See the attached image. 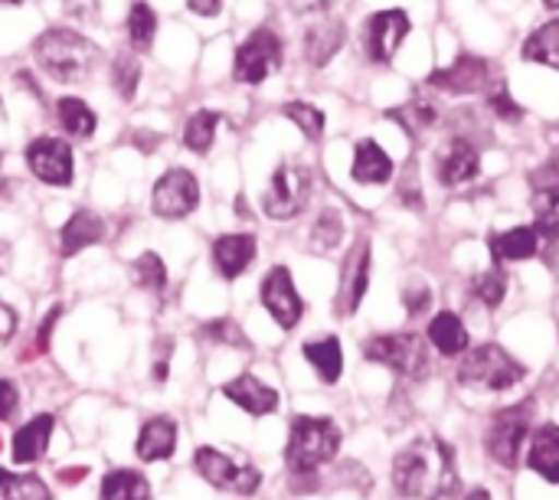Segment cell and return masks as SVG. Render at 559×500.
Returning <instances> with one entry per match:
<instances>
[{"mask_svg":"<svg viewBox=\"0 0 559 500\" xmlns=\"http://www.w3.org/2000/svg\"><path fill=\"white\" fill-rule=\"evenodd\" d=\"M3 485H7V475L0 472V491H3Z\"/></svg>","mask_w":559,"mask_h":500,"instance_id":"db71d44e","label":"cell"},{"mask_svg":"<svg viewBox=\"0 0 559 500\" xmlns=\"http://www.w3.org/2000/svg\"><path fill=\"white\" fill-rule=\"evenodd\" d=\"M223 396L249 416H272L282 403L278 393L252 373H239L236 380L223 383Z\"/></svg>","mask_w":559,"mask_h":500,"instance_id":"e0dca14e","label":"cell"},{"mask_svg":"<svg viewBox=\"0 0 559 500\" xmlns=\"http://www.w3.org/2000/svg\"><path fill=\"white\" fill-rule=\"evenodd\" d=\"M370 265H373L370 239H357L354 249L344 259V269H341V288H337V311L341 314H357L360 311V305L367 298V288H370Z\"/></svg>","mask_w":559,"mask_h":500,"instance_id":"5bb4252c","label":"cell"},{"mask_svg":"<svg viewBox=\"0 0 559 500\" xmlns=\"http://www.w3.org/2000/svg\"><path fill=\"white\" fill-rule=\"evenodd\" d=\"M485 105L501 118V121H524V108L514 102V95H511V88H508V82H495V85H488L485 88Z\"/></svg>","mask_w":559,"mask_h":500,"instance_id":"ab89813d","label":"cell"},{"mask_svg":"<svg viewBox=\"0 0 559 500\" xmlns=\"http://www.w3.org/2000/svg\"><path fill=\"white\" fill-rule=\"evenodd\" d=\"M177 449V426L174 419L167 416H154L141 426V436H138V459L141 462H167Z\"/></svg>","mask_w":559,"mask_h":500,"instance_id":"603a6c76","label":"cell"},{"mask_svg":"<svg viewBox=\"0 0 559 500\" xmlns=\"http://www.w3.org/2000/svg\"><path fill=\"white\" fill-rule=\"evenodd\" d=\"M282 111H285L288 121H295V124L301 128V134H305L308 141H318V138L324 134V111H321V108H314V105H308V102H288Z\"/></svg>","mask_w":559,"mask_h":500,"instance_id":"74e56055","label":"cell"},{"mask_svg":"<svg viewBox=\"0 0 559 500\" xmlns=\"http://www.w3.org/2000/svg\"><path fill=\"white\" fill-rule=\"evenodd\" d=\"M341 442H344V436L334 419L295 416L292 432H288L285 465L295 478H308L318 468H324L328 462H334V455L341 452Z\"/></svg>","mask_w":559,"mask_h":500,"instance_id":"3957f363","label":"cell"},{"mask_svg":"<svg viewBox=\"0 0 559 500\" xmlns=\"http://www.w3.org/2000/svg\"><path fill=\"white\" fill-rule=\"evenodd\" d=\"M131 275H134V285L144 291H164V285H167V265L157 252L138 255L131 265Z\"/></svg>","mask_w":559,"mask_h":500,"instance_id":"8d00e7d4","label":"cell"},{"mask_svg":"<svg viewBox=\"0 0 559 500\" xmlns=\"http://www.w3.org/2000/svg\"><path fill=\"white\" fill-rule=\"evenodd\" d=\"M0 193H3V154H0Z\"/></svg>","mask_w":559,"mask_h":500,"instance_id":"f5cc1de1","label":"cell"},{"mask_svg":"<svg viewBox=\"0 0 559 500\" xmlns=\"http://www.w3.org/2000/svg\"><path fill=\"white\" fill-rule=\"evenodd\" d=\"M531 206H534V229H537L544 239L557 242L559 239V183H554V187H540V190L534 193Z\"/></svg>","mask_w":559,"mask_h":500,"instance_id":"d6a6232c","label":"cell"},{"mask_svg":"<svg viewBox=\"0 0 559 500\" xmlns=\"http://www.w3.org/2000/svg\"><path fill=\"white\" fill-rule=\"evenodd\" d=\"M413 29V20L406 10L400 7H390V10H377L367 26H364V46H367V56L377 62V66H390L400 52V46L406 43Z\"/></svg>","mask_w":559,"mask_h":500,"instance_id":"8fae6325","label":"cell"},{"mask_svg":"<svg viewBox=\"0 0 559 500\" xmlns=\"http://www.w3.org/2000/svg\"><path fill=\"white\" fill-rule=\"evenodd\" d=\"M20 413V393L10 380H0V422H10Z\"/></svg>","mask_w":559,"mask_h":500,"instance_id":"f6af8a7d","label":"cell"},{"mask_svg":"<svg viewBox=\"0 0 559 500\" xmlns=\"http://www.w3.org/2000/svg\"><path fill=\"white\" fill-rule=\"evenodd\" d=\"M462 500H491V491L488 488H472Z\"/></svg>","mask_w":559,"mask_h":500,"instance_id":"f907efd6","label":"cell"},{"mask_svg":"<svg viewBox=\"0 0 559 500\" xmlns=\"http://www.w3.org/2000/svg\"><path fill=\"white\" fill-rule=\"evenodd\" d=\"M534 419H537L534 400H524V403H514V406L495 413V419L485 432V449L501 468L514 472L521 465L524 445L534 432Z\"/></svg>","mask_w":559,"mask_h":500,"instance_id":"5b68a950","label":"cell"},{"mask_svg":"<svg viewBox=\"0 0 559 500\" xmlns=\"http://www.w3.org/2000/svg\"><path fill=\"white\" fill-rule=\"evenodd\" d=\"M429 341L442 357H462L468 350V344H472L468 328L455 311H439L429 321Z\"/></svg>","mask_w":559,"mask_h":500,"instance_id":"484cf974","label":"cell"},{"mask_svg":"<svg viewBox=\"0 0 559 500\" xmlns=\"http://www.w3.org/2000/svg\"><path fill=\"white\" fill-rule=\"evenodd\" d=\"M344 43H347V26H344V20H337V16H324V20H318L314 26H308V33H305V56H308V62L311 66H328L341 49H344Z\"/></svg>","mask_w":559,"mask_h":500,"instance_id":"ac0fdd59","label":"cell"},{"mask_svg":"<svg viewBox=\"0 0 559 500\" xmlns=\"http://www.w3.org/2000/svg\"><path fill=\"white\" fill-rule=\"evenodd\" d=\"M102 500H151V485L141 472H131V468H118L111 475H105L102 481Z\"/></svg>","mask_w":559,"mask_h":500,"instance_id":"f1b7e54d","label":"cell"},{"mask_svg":"<svg viewBox=\"0 0 559 500\" xmlns=\"http://www.w3.org/2000/svg\"><path fill=\"white\" fill-rule=\"evenodd\" d=\"M393 157L370 138L357 141V151H354V164H350V177L364 187H380V183H390L393 180Z\"/></svg>","mask_w":559,"mask_h":500,"instance_id":"ffe728a7","label":"cell"},{"mask_svg":"<svg viewBox=\"0 0 559 500\" xmlns=\"http://www.w3.org/2000/svg\"><path fill=\"white\" fill-rule=\"evenodd\" d=\"M56 318H59V308H52V311H49V314L43 318V331H39V347H46V341H49V331H52Z\"/></svg>","mask_w":559,"mask_h":500,"instance_id":"681fc988","label":"cell"},{"mask_svg":"<svg viewBox=\"0 0 559 500\" xmlns=\"http://www.w3.org/2000/svg\"><path fill=\"white\" fill-rule=\"evenodd\" d=\"M278 66H282V39L272 29H255L233 56V79L246 85H259Z\"/></svg>","mask_w":559,"mask_h":500,"instance_id":"9c48e42d","label":"cell"},{"mask_svg":"<svg viewBox=\"0 0 559 500\" xmlns=\"http://www.w3.org/2000/svg\"><path fill=\"white\" fill-rule=\"evenodd\" d=\"M213 262L223 278H239L255 262V236L229 233L213 242Z\"/></svg>","mask_w":559,"mask_h":500,"instance_id":"d6986e66","label":"cell"},{"mask_svg":"<svg viewBox=\"0 0 559 500\" xmlns=\"http://www.w3.org/2000/svg\"><path fill=\"white\" fill-rule=\"evenodd\" d=\"M3 500H52V495L36 475H20V478H7Z\"/></svg>","mask_w":559,"mask_h":500,"instance_id":"60d3db41","label":"cell"},{"mask_svg":"<svg viewBox=\"0 0 559 500\" xmlns=\"http://www.w3.org/2000/svg\"><path fill=\"white\" fill-rule=\"evenodd\" d=\"M138 82H141V62H138V56L118 52L115 62H111V85H115V92L124 102H131L138 95Z\"/></svg>","mask_w":559,"mask_h":500,"instance_id":"d590c367","label":"cell"},{"mask_svg":"<svg viewBox=\"0 0 559 500\" xmlns=\"http://www.w3.org/2000/svg\"><path fill=\"white\" fill-rule=\"evenodd\" d=\"M223 115L219 111H210V108H200L187 118L183 124V144L193 151V154H206L216 141V128H219Z\"/></svg>","mask_w":559,"mask_h":500,"instance_id":"1f68e13d","label":"cell"},{"mask_svg":"<svg viewBox=\"0 0 559 500\" xmlns=\"http://www.w3.org/2000/svg\"><path fill=\"white\" fill-rule=\"evenodd\" d=\"M524 59L534 62V66H547V69L559 72V16L540 23V26L527 36V43H524Z\"/></svg>","mask_w":559,"mask_h":500,"instance_id":"83f0119b","label":"cell"},{"mask_svg":"<svg viewBox=\"0 0 559 500\" xmlns=\"http://www.w3.org/2000/svg\"><path fill=\"white\" fill-rule=\"evenodd\" d=\"M396 193H400V203H403V206H409V210H423V206H426V197H423V183H419V167H416V160H409V164L403 167V177H400Z\"/></svg>","mask_w":559,"mask_h":500,"instance_id":"b9f144b4","label":"cell"},{"mask_svg":"<svg viewBox=\"0 0 559 500\" xmlns=\"http://www.w3.org/2000/svg\"><path fill=\"white\" fill-rule=\"evenodd\" d=\"M292 3V10H298V13H318V10H328L334 0H288Z\"/></svg>","mask_w":559,"mask_h":500,"instance_id":"c3c4849f","label":"cell"},{"mask_svg":"<svg viewBox=\"0 0 559 500\" xmlns=\"http://www.w3.org/2000/svg\"><path fill=\"white\" fill-rule=\"evenodd\" d=\"M98 239H105V223H102L95 213L79 210V213H72V216L66 219V226H62V233H59V252L69 259V255H75V252L95 246Z\"/></svg>","mask_w":559,"mask_h":500,"instance_id":"d4e9b609","label":"cell"},{"mask_svg":"<svg viewBox=\"0 0 559 500\" xmlns=\"http://www.w3.org/2000/svg\"><path fill=\"white\" fill-rule=\"evenodd\" d=\"M472 295L485 305V308H501L508 298V272H501L498 265L488 272H478L472 282Z\"/></svg>","mask_w":559,"mask_h":500,"instance_id":"e575fe53","label":"cell"},{"mask_svg":"<svg viewBox=\"0 0 559 500\" xmlns=\"http://www.w3.org/2000/svg\"><path fill=\"white\" fill-rule=\"evenodd\" d=\"M305 360L314 367V373L321 377V383L334 386L344 373V350L337 337H321V341H308L305 347Z\"/></svg>","mask_w":559,"mask_h":500,"instance_id":"4316f807","label":"cell"},{"mask_svg":"<svg viewBox=\"0 0 559 500\" xmlns=\"http://www.w3.org/2000/svg\"><path fill=\"white\" fill-rule=\"evenodd\" d=\"M481 154L468 138H449V144L436 157V174L442 187H465L478 177Z\"/></svg>","mask_w":559,"mask_h":500,"instance_id":"2e32d148","label":"cell"},{"mask_svg":"<svg viewBox=\"0 0 559 500\" xmlns=\"http://www.w3.org/2000/svg\"><path fill=\"white\" fill-rule=\"evenodd\" d=\"M197 203H200V183L183 167L167 170L151 190V213L157 219H167V223H177V219L190 216L197 210Z\"/></svg>","mask_w":559,"mask_h":500,"instance_id":"30bf717a","label":"cell"},{"mask_svg":"<svg viewBox=\"0 0 559 500\" xmlns=\"http://www.w3.org/2000/svg\"><path fill=\"white\" fill-rule=\"evenodd\" d=\"M187 7H190L197 16H216L219 7H223V0H187Z\"/></svg>","mask_w":559,"mask_h":500,"instance_id":"7dc6e473","label":"cell"},{"mask_svg":"<svg viewBox=\"0 0 559 500\" xmlns=\"http://www.w3.org/2000/svg\"><path fill=\"white\" fill-rule=\"evenodd\" d=\"M124 29H128V39H131L134 49H147V46L154 43V33H157V13H154L144 0H138V3L128 10Z\"/></svg>","mask_w":559,"mask_h":500,"instance_id":"836d02e7","label":"cell"},{"mask_svg":"<svg viewBox=\"0 0 559 500\" xmlns=\"http://www.w3.org/2000/svg\"><path fill=\"white\" fill-rule=\"evenodd\" d=\"M193 468L200 472L203 481H210L216 491H229V495H255L259 485H262V472L252 468V465H239L233 462L229 455H223L219 449H197L193 455Z\"/></svg>","mask_w":559,"mask_h":500,"instance_id":"ba28073f","label":"cell"},{"mask_svg":"<svg viewBox=\"0 0 559 500\" xmlns=\"http://www.w3.org/2000/svg\"><path fill=\"white\" fill-rule=\"evenodd\" d=\"M386 118H390V121H400L409 134H426V131L439 121V108H436V102H429V98H413V102H406V105L390 108Z\"/></svg>","mask_w":559,"mask_h":500,"instance_id":"4dcf8cb0","label":"cell"},{"mask_svg":"<svg viewBox=\"0 0 559 500\" xmlns=\"http://www.w3.org/2000/svg\"><path fill=\"white\" fill-rule=\"evenodd\" d=\"M527 465L537 472L547 485H559V426L544 422L540 429L531 432L527 445Z\"/></svg>","mask_w":559,"mask_h":500,"instance_id":"44dd1931","label":"cell"},{"mask_svg":"<svg viewBox=\"0 0 559 500\" xmlns=\"http://www.w3.org/2000/svg\"><path fill=\"white\" fill-rule=\"evenodd\" d=\"M311 187H314V180H311V170H308L305 164H282V167L272 174L269 190L262 193V210H265V216H269V219H278V223L295 219V216L308 206Z\"/></svg>","mask_w":559,"mask_h":500,"instance_id":"8992f818","label":"cell"},{"mask_svg":"<svg viewBox=\"0 0 559 500\" xmlns=\"http://www.w3.org/2000/svg\"><path fill=\"white\" fill-rule=\"evenodd\" d=\"M0 3H10V7H16V3H23V0H0Z\"/></svg>","mask_w":559,"mask_h":500,"instance_id":"11a10c76","label":"cell"},{"mask_svg":"<svg viewBox=\"0 0 559 500\" xmlns=\"http://www.w3.org/2000/svg\"><path fill=\"white\" fill-rule=\"evenodd\" d=\"M403 308L409 318H423L432 308V288L429 285H409L403 291Z\"/></svg>","mask_w":559,"mask_h":500,"instance_id":"ee69618b","label":"cell"},{"mask_svg":"<svg viewBox=\"0 0 559 500\" xmlns=\"http://www.w3.org/2000/svg\"><path fill=\"white\" fill-rule=\"evenodd\" d=\"M52 429H56V419H52V416H36V419H29V422L13 436V462H16V465H36V462L46 455V449H49Z\"/></svg>","mask_w":559,"mask_h":500,"instance_id":"cb8c5ba5","label":"cell"},{"mask_svg":"<svg viewBox=\"0 0 559 500\" xmlns=\"http://www.w3.org/2000/svg\"><path fill=\"white\" fill-rule=\"evenodd\" d=\"M262 305H265V311L275 318V324L282 331H295L298 328V321L305 314V301H301V295L295 288V278H292V272L285 265H275L265 275V282H262Z\"/></svg>","mask_w":559,"mask_h":500,"instance_id":"4fadbf2b","label":"cell"},{"mask_svg":"<svg viewBox=\"0 0 559 500\" xmlns=\"http://www.w3.org/2000/svg\"><path fill=\"white\" fill-rule=\"evenodd\" d=\"M547 3V10H559V0H544Z\"/></svg>","mask_w":559,"mask_h":500,"instance_id":"816d5d0a","label":"cell"},{"mask_svg":"<svg viewBox=\"0 0 559 500\" xmlns=\"http://www.w3.org/2000/svg\"><path fill=\"white\" fill-rule=\"evenodd\" d=\"M540 246H544V236L534 226H514V229L491 236V255L498 262H527L540 255Z\"/></svg>","mask_w":559,"mask_h":500,"instance_id":"7402d4cb","label":"cell"},{"mask_svg":"<svg viewBox=\"0 0 559 500\" xmlns=\"http://www.w3.org/2000/svg\"><path fill=\"white\" fill-rule=\"evenodd\" d=\"M33 56H36L39 69H43L49 79L72 85V82H82V79L95 69V62H98V46H95L88 36L75 33V29L56 26V29H46V33L33 43Z\"/></svg>","mask_w":559,"mask_h":500,"instance_id":"7a4b0ae2","label":"cell"},{"mask_svg":"<svg viewBox=\"0 0 559 500\" xmlns=\"http://www.w3.org/2000/svg\"><path fill=\"white\" fill-rule=\"evenodd\" d=\"M341 239H344V216H341L337 210H324V213L318 216L314 229H311V242H314L321 252H331V249L341 246Z\"/></svg>","mask_w":559,"mask_h":500,"instance_id":"f35d334b","label":"cell"},{"mask_svg":"<svg viewBox=\"0 0 559 500\" xmlns=\"http://www.w3.org/2000/svg\"><path fill=\"white\" fill-rule=\"evenodd\" d=\"M203 337H210L216 344H229V347H249V337L242 334V328L236 321H210L203 328Z\"/></svg>","mask_w":559,"mask_h":500,"instance_id":"7bdbcfd3","label":"cell"},{"mask_svg":"<svg viewBox=\"0 0 559 500\" xmlns=\"http://www.w3.org/2000/svg\"><path fill=\"white\" fill-rule=\"evenodd\" d=\"M364 357L370 364H380L400 377H413L419 380L429 367V354H426V344L423 337L403 331V334H377L364 344Z\"/></svg>","mask_w":559,"mask_h":500,"instance_id":"52a82bcc","label":"cell"},{"mask_svg":"<svg viewBox=\"0 0 559 500\" xmlns=\"http://www.w3.org/2000/svg\"><path fill=\"white\" fill-rule=\"evenodd\" d=\"M26 164L36 180L49 187H69L72 183V147L62 138H36L26 147Z\"/></svg>","mask_w":559,"mask_h":500,"instance_id":"7c38bea8","label":"cell"},{"mask_svg":"<svg viewBox=\"0 0 559 500\" xmlns=\"http://www.w3.org/2000/svg\"><path fill=\"white\" fill-rule=\"evenodd\" d=\"M13 331H16V311L0 301V341H10Z\"/></svg>","mask_w":559,"mask_h":500,"instance_id":"bcb514c9","label":"cell"},{"mask_svg":"<svg viewBox=\"0 0 559 500\" xmlns=\"http://www.w3.org/2000/svg\"><path fill=\"white\" fill-rule=\"evenodd\" d=\"M488 59L481 56H455L449 66L429 72L426 85L429 88H439V92H449V95H475V92H485L488 88Z\"/></svg>","mask_w":559,"mask_h":500,"instance_id":"9a60e30c","label":"cell"},{"mask_svg":"<svg viewBox=\"0 0 559 500\" xmlns=\"http://www.w3.org/2000/svg\"><path fill=\"white\" fill-rule=\"evenodd\" d=\"M462 475L455 452L439 436L409 442L393 459V488L406 500H452L459 495Z\"/></svg>","mask_w":559,"mask_h":500,"instance_id":"6da1fadb","label":"cell"},{"mask_svg":"<svg viewBox=\"0 0 559 500\" xmlns=\"http://www.w3.org/2000/svg\"><path fill=\"white\" fill-rule=\"evenodd\" d=\"M527 377L524 364L514 360L501 344H481V347H468L459 360V383L475 386V390H488V393H508L514 390L521 380Z\"/></svg>","mask_w":559,"mask_h":500,"instance_id":"277c9868","label":"cell"},{"mask_svg":"<svg viewBox=\"0 0 559 500\" xmlns=\"http://www.w3.org/2000/svg\"><path fill=\"white\" fill-rule=\"evenodd\" d=\"M56 115H59V124L66 128V134H72L79 141H85V138L95 134V124H98L95 121V111L82 98H75V95L59 98L56 102Z\"/></svg>","mask_w":559,"mask_h":500,"instance_id":"f546056e","label":"cell"}]
</instances>
